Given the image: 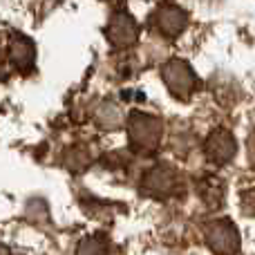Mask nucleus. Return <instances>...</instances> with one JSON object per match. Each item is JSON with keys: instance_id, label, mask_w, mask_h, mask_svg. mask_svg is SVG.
Listing matches in <instances>:
<instances>
[{"instance_id": "f257e3e1", "label": "nucleus", "mask_w": 255, "mask_h": 255, "mask_svg": "<svg viewBox=\"0 0 255 255\" xmlns=\"http://www.w3.org/2000/svg\"><path fill=\"white\" fill-rule=\"evenodd\" d=\"M128 134H130V143L134 150L152 152V150H157L159 143H161L163 124L159 117L134 110L128 117Z\"/></svg>"}, {"instance_id": "f03ea898", "label": "nucleus", "mask_w": 255, "mask_h": 255, "mask_svg": "<svg viewBox=\"0 0 255 255\" xmlns=\"http://www.w3.org/2000/svg\"><path fill=\"white\" fill-rule=\"evenodd\" d=\"M161 79L166 83L168 92L179 101H188L199 88V79L193 72V67L186 61H179V58L166 61V65L161 67Z\"/></svg>"}, {"instance_id": "7ed1b4c3", "label": "nucleus", "mask_w": 255, "mask_h": 255, "mask_svg": "<svg viewBox=\"0 0 255 255\" xmlns=\"http://www.w3.org/2000/svg\"><path fill=\"white\" fill-rule=\"evenodd\" d=\"M141 190H143V195H150V197H157V199L172 197V195H177L181 190L179 172L172 166H168V163H157V166L150 168L143 175Z\"/></svg>"}, {"instance_id": "20e7f679", "label": "nucleus", "mask_w": 255, "mask_h": 255, "mask_svg": "<svg viewBox=\"0 0 255 255\" xmlns=\"http://www.w3.org/2000/svg\"><path fill=\"white\" fill-rule=\"evenodd\" d=\"M106 38L115 49H130L139 40V22L134 20L132 13L126 9H117L112 18L108 20L106 27Z\"/></svg>"}, {"instance_id": "39448f33", "label": "nucleus", "mask_w": 255, "mask_h": 255, "mask_svg": "<svg viewBox=\"0 0 255 255\" xmlns=\"http://www.w3.org/2000/svg\"><path fill=\"white\" fill-rule=\"evenodd\" d=\"M150 27L157 34H161L163 38H177L184 34V29L188 27V13L181 7L172 2H163L154 9V13L150 16Z\"/></svg>"}, {"instance_id": "423d86ee", "label": "nucleus", "mask_w": 255, "mask_h": 255, "mask_svg": "<svg viewBox=\"0 0 255 255\" xmlns=\"http://www.w3.org/2000/svg\"><path fill=\"white\" fill-rule=\"evenodd\" d=\"M206 244L215 255H238L240 233L231 220H215L206 224Z\"/></svg>"}, {"instance_id": "0eeeda50", "label": "nucleus", "mask_w": 255, "mask_h": 255, "mask_svg": "<svg viewBox=\"0 0 255 255\" xmlns=\"http://www.w3.org/2000/svg\"><path fill=\"white\" fill-rule=\"evenodd\" d=\"M204 152L206 159L215 166H224V163L233 161L235 152H238V141L226 128H217L208 134L206 143H204Z\"/></svg>"}, {"instance_id": "6e6552de", "label": "nucleus", "mask_w": 255, "mask_h": 255, "mask_svg": "<svg viewBox=\"0 0 255 255\" xmlns=\"http://www.w3.org/2000/svg\"><path fill=\"white\" fill-rule=\"evenodd\" d=\"M197 193H199V197H202V202L206 204L211 211H217V208L224 204L226 186L220 177L206 175V177H202V179H197Z\"/></svg>"}, {"instance_id": "1a4fd4ad", "label": "nucleus", "mask_w": 255, "mask_h": 255, "mask_svg": "<svg viewBox=\"0 0 255 255\" xmlns=\"http://www.w3.org/2000/svg\"><path fill=\"white\" fill-rule=\"evenodd\" d=\"M34 43L25 36H13L11 45H9V58L13 61V65L20 67V70H27L34 63Z\"/></svg>"}, {"instance_id": "9d476101", "label": "nucleus", "mask_w": 255, "mask_h": 255, "mask_svg": "<svg viewBox=\"0 0 255 255\" xmlns=\"http://www.w3.org/2000/svg\"><path fill=\"white\" fill-rule=\"evenodd\" d=\"M97 124L103 128V130H117L121 126V110L117 108V103L112 101H106L101 106L97 115Z\"/></svg>"}, {"instance_id": "9b49d317", "label": "nucleus", "mask_w": 255, "mask_h": 255, "mask_svg": "<svg viewBox=\"0 0 255 255\" xmlns=\"http://www.w3.org/2000/svg\"><path fill=\"white\" fill-rule=\"evenodd\" d=\"M79 255H108V247L101 242V238L85 240L79 249Z\"/></svg>"}, {"instance_id": "f8f14e48", "label": "nucleus", "mask_w": 255, "mask_h": 255, "mask_svg": "<svg viewBox=\"0 0 255 255\" xmlns=\"http://www.w3.org/2000/svg\"><path fill=\"white\" fill-rule=\"evenodd\" d=\"M240 202H242V211L247 215H255V188H249L240 195Z\"/></svg>"}, {"instance_id": "ddd939ff", "label": "nucleus", "mask_w": 255, "mask_h": 255, "mask_svg": "<svg viewBox=\"0 0 255 255\" xmlns=\"http://www.w3.org/2000/svg\"><path fill=\"white\" fill-rule=\"evenodd\" d=\"M0 255H11V253H9L7 247H2V244H0Z\"/></svg>"}]
</instances>
